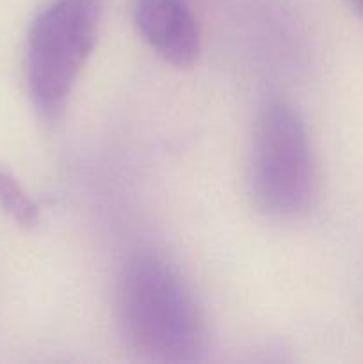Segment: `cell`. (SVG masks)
<instances>
[{
  "label": "cell",
  "instance_id": "obj_2",
  "mask_svg": "<svg viewBox=\"0 0 363 364\" xmlns=\"http://www.w3.org/2000/svg\"><path fill=\"white\" fill-rule=\"evenodd\" d=\"M103 0H52L28 32L31 96L48 119L63 114L73 85L96 45Z\"/></svg>",
  "mask_w": 363,
  "mask_h": 364
},
{
  "label": "cell",
  "instance_id": "obj_3",
  "mask_svg": "<svg viewBox=\"0 0 363 364\" xmlns=\"http://www.w3.org/2000/svg\"><path fill=\"white\" fill-rule=\"evenodd\" d=\"M315 166L308 134L294 107L270 103L260 116L251 149V191L270 217H298L315 198Z\"/></svg>",
  "mask_w": 363,
  "mask_h": 364
},
{
  "label": "cell",
  "instance_id": "obj_4",
  "mask_svg": "<svg viewBox=\"0 0 363 364\" xmlns=\"http://www.w3.org/2000/svg\"><path fill=\"white\" fill-rule=\"evenodd\" d=\"M135 23L144 41L177 68H189L198 59L199 28L185 0H137Z\"/></svg>",
  "mask_w": 363,
  "mask_h": 364
},
{
  "label": "cell",
  "instance_id": "obj_6",
  "mask_svg": "<svg viewBox=\"0 0 363 364\" xmlns=\"http://www.w3.org/2000/svg\"><path fill=\"white\" fill-rule=\"evenodd\" d=\"M349 2H351L352 9H354L356 13L363 18V0H349Z\"/></svg>",
  "mask_w": 363,
  "mask_h": 364
},
{
  "label": "cell",
  "instance_id": "obj_1",
  "mask_svg": "<svg viewBox=\"0 0 363 364\" xmlns=\"http://www.w3.org/2000/svg\"><path fill=\"white\" fill-rule=\"evenodd\" d=\"M117 326L125 343L153 363H192L205 352L201 313L177 270L155 255L132 256L117 283Z\"/></svg>",
  "mask_w": 363,
  "mask_h": 364
},
{
  "label": "cell",
  "instance_id": "obj_5",
  "mask_svg": "<svg viewBox=\"0 0 363 364\" xmlns=\"http://www.w3.org/2000/svg\"><path fill=\"white\" fill-rule=\"evenodd\" d=\"M0 206L21 228H34L38 224V206L28 198L20 181L4 167H0Z\"/></svg>",
  "mask_w": 363,
  "mask_h": 364
}]
</instances>
